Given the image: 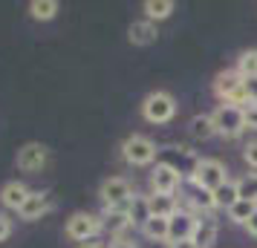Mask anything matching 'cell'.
Wrapping results in <instances>:
<instances>
[{"label":"cell","mask_w":257,"mask_h":248,"mask_svg":"<svg viewBox=\"0 0 257 248\" xmlns=\"http://www.w3.org/2000/svg\"><path fill=\"white\" fill-rule=\"evenodd\" d=\"M191 136L194 139H211V136H217L214 133V121H211V116H194L191 118Z\"/></svg>","instance_id":"obj_24"},{"label":"cell","mask_w":257,"mask_h":248,"mask_svg":"<svg viewBox=\"0 0 257 248\" xmlns=\"http://www.w3.org/2000/svg\"><path fill=\"white\" fill-rule=\"evenodd\" d=\"M217 222L211 219V216H205V219H197V228H194V236H191V242H194V248H211L214 242H217Z\"/></svg>","instance_id":"obj_15"},{"label":"cell","mask_w":257,"mask_h":248,"mask_svg":"<svg viewBox=\"0 0 257 248\" xmlns=\"http://www.w3.org/2000/svg\"><path fill=\"white\" fill-rule=\"evenodd\" d=\"M237 199H240V193H237V182H231V179L214 190V205H217V208H225V211H228Z\"/></svg>","instance_id":"obj_21"},{"label":"cell","mask_w":257,"mask_h":248,"mask_svg":"<svg viewBox=\"0 0 257 248\" xmlns=\"http://www.w3.org/2000/svg\"><path fill=\"white\" fill-rule=\"evenodd\" d=\"M243 159H245V165L248 167H257V139L243 147Z\"/></svg>","instance_id":"obj_28"},{"label":"cell","mask_w":257,"mask_h":248,"mask_svg":"<svg viewBox=\"0 0 257 248\" xmlns=\"http://www.w3.org/2000/svg\"><path fill=\"white\" fill-rule=\"evenodd\" d=\"M58 0H32L29 3V15H32V21H41V24H47L52 21L55 15H58Z\"/></svg>","instance_id":"obj_19"},{"label":"cell","mask_w":257,"mask_h":248,"mask_svg":"<svg viewBox=\"0 0 257 248\" xmlns=\"http://www.w3.org/2000/svg\"><path fill=\"white\" fill-rule=\"evenodd\" d=\"M142 9H145V21L159 24V21H168V18L174 15L176 3H174V0H145V3H142Z\"/></svg>","instance_id":"obj_16"},{"label":"cell","mask_w":257,"mask_h":248,"mask_svg":"<svg viewBox=\"0 0 257 248\" xmlns=\"http://www.w3.org/2000/svg\"><path fill=\"white\" fill-rule=\"evenodd\" d=\"M171 248H194V242L188 239V242H176V245H171Z\"/></svg>","instance_id":"obj_33"},{"label":"cell","mask_w":257,"mask_h":248,"mask_svg":"<svg viewBox=\"0 0 257 248\" xmlns=\"http://www.w3.org/2000/svg\"><path fill=\"white\" fill-rule=\"evenodd\" d=\"M188 202H191L197 211H202V213H208V211L217 208V205H214V193L205 190V188H199V185H194L191 179H188Z\"/></svg>","instance_id":"obj_17"},{"label":"cell","mask_w":257,"mask_h":248,"mask_svg":"<svg viewBox=\"0 0 257 248\" xmlns=\"http://www.w3.org/2000/svg\"><path fill=\"white\" fill-rule=\"evenodd\" d=\"M176 211H179V205H176V196H168V193H153V196H151V216H162V219H171Z\"/></svg>","instance_id":"obj_18"},{"label":"cell","mask_w":257,"mask_h":248,"mask_svg":"<svg viewBox=\"0 0 257 248\" xmlns=\"http://www.w3.org/2000/svg\"><path fill=\"white\" fill-rule=\"evenodd\" d=\"M47 211H49V193H44V190H29L24 208L18 213H21L24 222H35V219H41Z\"/></svg>","instance_id":"obj_11"},{"label":"cell","mask_w":257,"mask_h":248,"mask_svg":"<svg viewBox=\"0 0 257 248\" xmlns=\"http://www.w3.org/2000/svg\"><path fill=\"white\" fill-rule=\"evenodd\" d=\"M237 193H240V199L257 205V173H248V176L237 179Z\"/></svg>","instance_id":"obj_25"},{"label":"cell","mask_w":257,"mask_h":248,"mask_svg":"<svg viewBox=\"0 0 257 248\" xmlns=\"http://www.w3.org/2000/svg\"><path fill=\"white\" fill-rule=\"evenodd\" d=\"M197 213L191 211H176L171 219H168V245H176V242H188L194 236V228H197Z\"/></svg>","instance_id":"obj_9"},{"label":"cell","mask_w":257,"mask_h":248,"mask_svg":"<svg viewBox=\"0 0 257 248\" xmlns=\"http://www.w3.org/2000/svg\"><path fill=\"white\" fill-rule=\"evenodd\" d=\"M9 236H12V219H9V213L0 211V242L9 239Z\"/></svg>","instance_id":"obj_30"},{"label":"cell","mask_w":257,"mask_h":248,"mask_svg":"<svg viewBox=\"0 0 257 248\" xmlns=\"http://www.w3.org/2000/svg\"><path fill=\"white\" fill-rule=\"evenodd\" d=\"M142 234L153 239V242H168V219L162 216H151L148 222L142 225Z\"/></svg>","instance_id":"obj_20"},{"label":"cell","mask_w":257,"mask_h":248,"mask_svg":"<svg viewBox=\"0 0 257 248\" xmlns=\"http://www.w3.org/2000/svg\"><path fill=\"white\" fill-rule=\"evenodd\" d=\"M124 213H127V222L130 225H145L151 219V196H145V193H133L130 202L124 205Z\"/></svg>","instance_id":"obj_13"},{"label":"cell","mask_w":257,"mask_h":248,"mask_svg":"<svg viewBox=\"0 0 257 248\" xmlns=\"http://www.w3.org/2000/svg\"><path fill=\"white\" fill-rule=\"evenodd\" d=\"M188 179H191L194 185H199V188H205V190L214 193L220 185L228 182V170H225V165H222L220 159H199L197 167H194V173Z\"/></svg>","instance_id":"obj_3"},{"label":"cell","mask_w":257,"mask_h":248,"mask_svg":"<svg viewBox=\"0 0 257 248\" xmlns=\"http://www.w3.org/2000/svg\"><path fill=\"white\" fill-rule=\"evenodd\" d=\"M245 231H248V234H251V236H257V211L251 213V219L245 222Z\"/></svg>","instance_id":"obj_32"},{"label":"cell","mask_w":257,"mask_h":248,"mask_svg":"<svg viewBox=\"0 0 257 248\" xmlns=\"http://www.w3.org/2000/svg\"><path fill=\"white\" fill-rule=\"evenodd\" d=\"M47 159H49V150L41 142H26L18 150V167L24 173H38L41 167L47 165Z\"/></svg>","instance_id":"obj_10"},{"label":"cell","mask_w":257,"mask_h":248,"mask_svg":"<svg viewBox=\"0 0 257 248\" xmlns=\"http://www.w3.org/2000/svg\"><path fill=\"white\" fill-rule=\"evenodd\" d=\"M211 121H214V133L222 136V139H237L245 130L243 107H234V104H220L211 113Z\"/></svg>","instance_id":"obj_1"},{"label":"cell","mask_w":257,"mask_h":248,"mask_svg":"<svg viewBox=\"0 0 257 248\" xmlns=\"http://www.w3.org/2000/svg\"><path fill=\"white\" fill-rule=\"evenodd\" d=\"M26 196H29V188H26L24 182H18V179L6 182V185L0 188V202H3V208H9V211H21Z\"/></svg>","instance_id":"obj_12"},{"label":"cell","mask_w":257,"mask_h":248,"mask_svg":"<svg viewBox=\"0 0 257 248\" xmlns=\"http://www.w3.org/2000/svg\"><path fill=\"white\" fill-rule=\"evenodd\" d=\"M107 228L113 231V234H118V231H124V228H130L127 222V213H124V208H118V211H107Z\"/></svg>","instance_id":"obj_26"},{"label":"cell","mask_w":257,"mask_h":248,"mask_svg":"<svg viewBox=\"0 0 257 248\" xmlns=\"http://www.w3.org/2000/svg\"><path fill=\"white\" fill-rule=\"evenodd\" d=\"M245 130H257V104H245Z\"/></svg>","instance_id":"obj_29"},{"label":"cell","mask_w":257,"mask_h":248,"mask_svg":"<svg viewBox=\"0 0 257 248\" xmlns=\"http://www.w3.org/2000/svg\"><path fill=\"white\" fill-rule=\"evenodd\" d=\"M104 228V222L95 216V213H87V211H75L67 219V225H64V234L70 236V239H75V242H90L98 231Z\"/></svg>","instance_id":"obj_7"},{"label":"cell","mask_w":257,"mask_h":248,"mask_svg":"<svg viewBox=\"0 0 257 248\" xmlns=\"http://www.w3.org/2000/svg\"><path fill=\"white\" fill-rule=\"evenodd\" d=\"M133 196V185H130V179L124 176H110L101 182V188H98V199L104 202L107 211H118V208H124Z\"/></svg>","instance_id":"obj_6"},{"label":"cell","mask_w":257,"mask_h":248,"mask_svg":"<svg viewBox=\"0 0 257 248\" xmlns=\"http://www.w3.org/2000/svg\"><path fill=\"white\" fill-rule=\"evenodd\" d=\"M214 93L222 104H234V107H245L248 98L243 93V78L237 75V70H225L214 78Z\"/></svg>","instance_id":"obj_5"},{"label":"cell","mask_w":257,"mask_h":248,"mask_svg":"<svg viewBox=\"0 0 257 248\" xmlns=\"http://www.w3.org/2000/svg\"><path fill=\"white\" fill-rule=\"evenodd\" d=\"M156 24H151V21H133L127 29V38L133 47H151L153 41H156Z\"/></svg>","instance_id":"obj_14"},{"label":"cell","mask_w":257,"mask_h":248,"mask_svg":"<svg viewBox=\"0 0 257 248\" xmlns=\"http://www.w3.org/2000/svg\"><path fill=\"white\" fill-rule=\"evenodd\" d=\"M257 211V205L254 202H245V199H237L231 205V208H228V219H231L234 225H245L248 222V219H251V213Z\"/></svg>","instance_id":"obj_22"},{"label":"cell","mask_w":257,"mask_h":248,"mask_svg":"<svg viewBox=\"0 0 257 248\" xmlns=\"http://www.w3.org/2000/svg\"><path fill=\"white\" fill-rule=\"evenodd\" d=\"M237 75L240 78H257V49H245L237 58Z\"/></svg>","instance_id":"obj_23"},{"label":"cell","mask_w":257,"mask_h":248,"mask_svg":"<svg viewBox=\"0 0 257 248\" xmlns=\"http://www.w3.org/2000/svg\"><path fill=\"white\" fill-rule=\"evenodd\" d=\"M243 93L248 104H257V78H243Z\"/></svg>","instance_id":"obj_27"},{"label":"cell","mask_w":257,"mask_h":248,"mask_svg":"<svg viewBox=\"0 0 257 248\" xmlns=\"http://www.w3.org/2000/svg\"><path fill=\"white\" fill-rule=\"evenodd\" d=\"M110 248H139V245H136L133 239H124V236H118V239H116V242H113Z\"/></svg>","instance_id":"obj_31"},{"label":"cell","mask_w":257,"mask_h":248,"mask_svg":"<svg viewBox=\"0 0 257 248\" xmlns=\"http://www.w3.org/2000/svg\"><path fill=\"white\" fill-rule=\"evenodd\" d=\"M151 188L153 193H168V196H174L176 190L182 188V170L174 165H168V162H159V165L151 170Z\"/></svg>","instance_id":"obj_8"},{"label":"cell","mask_w":257,"mask_h":248,"mask_svg":"<svg viewBox=\"0 0 257 248\" xmlns=\"http://www.w3.org/2000/svg\"><path fill=\"white\" fill-rule=\"evenodd\" d=\"M121 156L127 159V165L133 167H148L156 162V144L148 139V136H142V133H133L124 139L121 144Z\"/></svg>","instance_id":"obj_4"},{"label":"cell","mask_w":257,"mask_h":248,"mask_svg":"<svg viewBox=\"0 0 257 248\" xmlns=\"http://www.w3.org/2000/svg\"><path fill=\"white\" fill-rule=\"evenodd\" d=\"M78 248H101V245H95V242H84V245H78Z\"/></svg>","instance_id":"obj_34"},{"label":"cell","mask_w":257,"mask_h":248,"mask_svg":"<svg viewBox=\"0 0 257 248\" xmlns=\"http://www.w3.org/2000/svg\"><path fill=\"white\" fill-rule=\"evenodd\" d=\"M142 116L151 124H168L176 116V98L165 90H156L142 101Z\"/></svg>","instance_id":"obj_2"}]
</instances>
